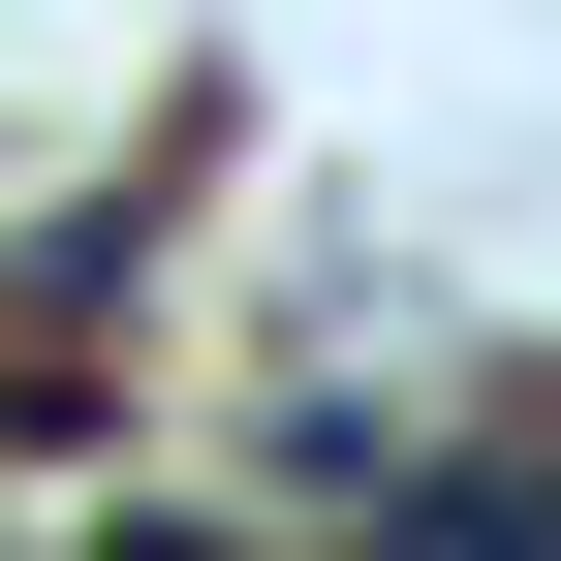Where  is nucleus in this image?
<instances>
[{
	"instance_id": "1",
	"label": "nucleus",
	"mask_w": 561,
	"mask_h": 561,
	"mask_svg": "<svg viewBox=\"0 0 561 561\" xmlns=\"http://www.w3.org/2000/svg\"><path fill=\"white\" fill-rule=\"evenodd\" d=\"M312 500L375 561H561V405H468V437H312Z\"/></svg>"
}]
</instances>
